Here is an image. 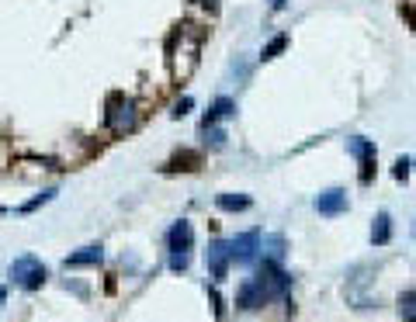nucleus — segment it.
Segmentation results:
<instances>
[{"label":"nucleus","mask_w":416,"mask_h":322,"mask_svg":"<svg viewBox=\"0 0 416 322\" xmlns=\"http://www.w3.org/2000/svg\"><path fill=\"white\" fill-rule=\"evenodd\" d=\"M8 277H11V284L21 287V291H39V287L46 284V267H42V260H39L35 253H21V256L11 260Z\"/></svg>","instance_id":"nucleus-1"},{"label":"nucleus","mask_w":416,"mask_h":322,"mask_svg":"<svg viewBox=\"0 0 416 322\" xmlns=\"http://www.w3.org/2000/svg\"><path fill=\"white\" fill-rule=\"evenodd\" d=\"M139 122V111H135V101L125 97V94H111L108 97V108H104V125L115 132V135H125L132 132Z\"/></svg>","instance_id":"nucleus-2"},{"label":"nucleus","mask_w":416,"mask_h":322,"mask_svg":"<svg viewBox=\"0 0 416 322\" xmlns=\"http://www.w3.org/2000/svg\"><path fill=\"white\" fill-rule=\"evenodd\" d=\"M254 284L261 287L264 301H274V298H285V294H288V287H292V274H285L281 263L264 260L261 270H257V277H254Z\"/></svg>","instance_id":"nucleus-3"},{"label":"nucleus","mask_w":416,"mask_h":322,"mask_svg":"<svg viewBox=\"0 0 416 322\" xmlns=\"http://www.w3.org/2000/svg\"><path fill=\"white\" fill-rule=\"evenodd\" d=\"M229 263H233L229 243H223V239H212V243H208V249H205V267H208V274H212V281H226Z\"/></svg>","instance_id":"nucleus-4"},{"label":"nucleus","mask_w":416,"mask_h":322,"mask_svg":"<svg viewBox=\"0 0 416 322\" xmlns=\"http://www.w3.org/2000/svg\"><path fill=\"white\" fill-rule=\"evenodd\" d=\"M316 211L319 215H326V218H333V215H343L347 211V191L343 187H330V191H323V194H316Z\"/></svg>","instance_id":"nucleus-5"},{"label":"nucleus","mask_w":416,"mask_h":322,"mask_svg":"<svg viewBox=\"0 0 416 322\" xmlns=\"http://www.w3.org/2000/svg\"><path fill=\"white\" fill-rule=\"evenodd\" d=\"M257 249H261V232L254 229V232H243V236H236L233 243H229V256L236 260V263H254L257 260Z\"/></svg>","instance_id":"nucleus-6"},{"label":"nucleus","mask_w":416,"mask_h":322,"mask_svg":"<svg viewBox=\"0 0 416 322\" xmlns=\"http://www.w3.org/2000/svg\"><path fill=\"white\" fill-rule=\"evenodd\" d=\"M167 246H170V253H191V246H194V229H191L187 218H180V222L170 225V232H167Z\"/></svg>","instance_id":"nucleus-7"},{"label":"nucleus","mask_w":416,"mask_h":322,"mask_svg":"<svg viewBox=\"0 0 416 322\" xmlns=\"http://www.w3.org/2000/svg\"><path fill=\"white\" fill-rule=\"evenodd\" d=\"M101 260H104V246H101V243H91V246L70 253V256L63 260V267H66V270H70V267H97Z\"/></svg>","instance_id":"nucleus-8"},{"label":"nucleus","mask_w":416,"mask_h":322,"mask_svg":"<svg viewBox=\"0 0 416 322\" xmlns=\"http://www.w3.org/2000/svg\"><path fill=\"white\" fill-rule=\"evenodd\" d=\"M261 305H267V301H264V294H261V287H257L254 281H247V284L236 287V308L254 312V308H261Z\"/></svg>","instance_id":"nucleus-9"},{"label":"nucleus","mask_w":416,"mask_h":322,"mask_svg":"<svg viewBox=\"0 0 416 322\" xmlns=\"http://www.w3.org/2000/svg\"><path fill=\"white\" fill-rule=\"evenodd\" d=\"M198 167H201V153H194V149H180L163 170L173 173V170H198Z\"/></svg>","instance_id":"nucleus-10"},{"label":"nucleus","mask_w":416,"mask_h":322,"mask_svg":"<svg viewBox=\"0 0 416 322\" xmlns=\"http://www.w3.org/2000/svg\"><path fill=\"white\" fill-rule=\"evenodd\" d=\"M229 115H236V104L229 101V97H219L212 108L205 111V118H201V125H216L219 118H229Z\"/></svg>","instance_id":"nucleus-11"},{"label":"nucleus","mask_w":416,"mask_h":322,"mask_svg":"<svg viewBox=\"0 0 416 322\" xmlns=\"http://www.w3.org/2000/svg\"><path fill=\"white\" fill-rule=\"evenodd\" d=\"M392 239V218H388V211H378V218H375V225H371V243L375 246H385Z\"/></svg>","instance_id":"nucleus-12"},{"label":"nucleus","mask_w":416,"mask_h":322,"mask_svg":"<svg viewBox=\"0 0 416 322\" xmlns=\"http://www.w3.org/2000/svg\"><path fill=\"white\" fill-rule=\"evenodd\" d=\"M216 205H219L223 211H247L254 201H250L247 194H219V198H216Z\"/></svg>","instance_id":"nucleus-13"},{"label":"nucleus","mask_w":416,"mask_h":322,"mask_svg":"<svg viewBox=\"0 0 416 322\" xmlns=\"http://www.w3.org/2000/svg\"><path fill=\"white\" fill-rule=\"evenodd\" d=\"M347 153H350V156H357V160H371V156H375V142H371V139L354 135V139H347Z\"/></svg>","instance_id":"nucleus-14"},{"label":"nucleus","mask_w":416,"mask_h":322,"mask_svg":"<svg viewBox=\"0 0 416 322\" xmlns=\"http://www.w3.org/2000/svg\"><path fill=\"white\" fill-rule=\"evenodd\" d=\"M399 319L402 322H416V291H402L399 294Z\"/></svg>","instance_id":"nucleus-15"},{"label":"nucleus","mask_w":416,"mask_h":322,"mask_svg":"<svg viewBox=\"0 0 416 322\" xmlns=\"http://www.w3.org/2000/svg\"><path fill=\"white\" fill-rule=\"evenodd\" d=\"M261 246L267 249V253H264V260H274V263H281V256H285V239H281V236H267Z\"/></svg>","instance_id":"nucleus-16"},{"label":"nucleus","mask_w":416,"mask_h":322,"mask_svg":"<svg viewBox=\"0 0 416 322\" xmlns=\"http://www.w3.org/2000/svg\"><path fill=\"white\" fill-rule=\"evenodd\" d=\"M288 49V35H274L267 46H264V53H261V59H274V56H281Z\"/></svg>","instance_id":"nucleus-17"},{"label":"nucleus","mask_w":416,"mask_h":322,"mask_svg":"<svg viewBox=\"0 0 416 322\" xmlns=\"http://www.w3.org/2000/svg\"><path fill=\"white\" fill-rule=\"evenodd\" d=\"M201 132H205L208 142H212V149H223V146H226V132H223V129H216V125H201Z\"/></svg>","instance_id":"nucleus-18"},{"label":"nucleus","mask_w":416,"mask_h":322,"mask_svg":"<svg viewBox=\"0 0 416 322\" xmlns=\"http://www.w3.org/2000/svg\"><path fill=\"white\" fill-rule=\"evenodd\" d=\"M53 198H56V187H49V191H42V194H39V198H32V201H28V205H21V211H25V215H28V211H35V208H42V205H49V201H53Z\"/></svg>","instance_id":"nucleus-19"},{"label":"nucleus","mask_w":416,"mask_h":322,"mask_svg":"<svg viewBox=\"0 0 416 322\" xmlns=\"http://www.w3.org/2000/svg\"><path fill=\"white\" fill-rule=\"evenodd\" d=\"M187 267H191V253H170V270L184 274Z\"/></svg>","instance_id":"nucleus-20"},{"label":"nucleus","mask_w":416,"mask_h":322,"mask_svg":"<svg viewBox=\"0 0 416 322\" xmlns=\"http://www.w3.org/2000/svg\"><path fill=\"white\" fill-rule=\"evenodd\" d=\"M371 180H375V156L361 160V184H371Z\"/></svg>","instance_id":"nucleus-21"},{"label":"nucleus","mask_w":416,"mask_h":322,"mask_svg":"<svg viewBox=\"0 0 416 322\" xmlns=\"http://www.w3.org/2000/svg\"><path fill=\"white\" fill-rule=\"evenodd\" d=\"M409 167H413V163H409L406 156H399V160H395V170H392L395 180H406V177H409Z\"/></svg>","instance_id":"nucleus-22"},{"label":"nucleus","mask_w":416,"mask_h":322,"mask_svg":"<svg viewBox=\"0 0 416 322\" xmlns=\"http://www.w3.org/2000/svg\"><path fill=\"white\" fill-rule=\"evenodd\" d=\"M402 18H406V21H409V28L416 32V4H406V8H402Z\"/></svg>","instance_id":"nucleus-23"},{"label":"nucleus","mask_w":416,"mask_h":322,"mask_svg":"<svg viewBox=\"0 0 416 322\" xmlns=\"http://www.w3.org/2000/svg\"><path fill=\"white\" fill-rule=\"evenodd\" d=\"M187 111H191V97H184V101L173 104V118H180V115H187Z\"/></svg>","instance_id":"nucleus-24"},{"label":"nucleus","mask_w":416,"mask_h":322,"mask_svg":"<svg viewBox=\"0 0 416 322\" xmlns=\"http://www.w3.org/2000/svg\"><path fill=\"white\" fill-rule=\"evenodd\" d=\"M194 4H201V8H208V11H216V8H219V0H194Z\"/></svg>","instance_id":"nucleus-25"},{"label":"nucleus","mask_w":416,"mask_h":322,"mask_svg":"<svg viewBox=\"0 0 416 322\" xmlns=\"http://www.w3.org/2000/svg\"><path fill=\"white\" fill-rule=\"evenodd\" d=\"M271 8H274V11H281V8H285V0H271Z\"/></svg>","instance_id":"nucleus-26"},{"label":"nucleus","mask_w":416,"mask_h":322,"mask_svg":"<svg viewBox=\"0 0 416 322\" xmlns=\"http://www.w3.org/2000/svg\"><path fill=\"white\" fill-rule=\"evenodd\" d=\"M0 305H4V291H0Z\"/></svg>","instance_id":"nucleus-27"},{"label":"nucleus","mask_w":416,"mask_h":322,"mask_svg":"<svg viewBox=\"0 0 416 322\" xmlns=\"http://www.w3.org/2000/svg\"><path fill=\"white\" fill-rule=\"evenodd\" d=\"M0 215H8V208H0Z\"/></svg>","instance_id":"nucleus-28"}]
</instances>
